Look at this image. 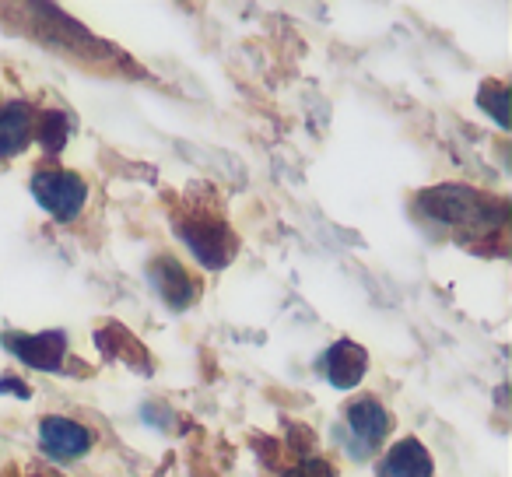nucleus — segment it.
<instances>
[{"mask_svg": "<svg viewBox=\"0 0 512 477\" xmlns=\"http://www.w3.org/2000/svg\"><path fill=\"white\" fill-rule=\"evenodd\" d=\"M281 477H334V470L323 460H306V463H299V467H288V474H281Z\"/></svg>", "mask_w": 512, "mask_h": 477, "instance_id": "nucleus-11", "label": "nucleus"}, {"mask_svg": "<svg viewBox=\"0 0 512 477\" xmlns=\"http://www.w3.org/2000/svg\"><path fill=\"white\" fill-rule=\"evenodd\" d=\"M432 453L418 439H400L379 463V477H432Z\"/></svg>", "mask_w": 512, "mask_h": 477, "instance_id": "nucleus-7", "label": "nucleus"}, {"mask_svg": "<svg viewBox=\"0 0 512 477\" xmlns=\"http://www.w3.org/2000/svg\"><path fill=\"white\" fill-rule=\"evenodd\" d=\"M92 442H95V435L71 418H43V425H39V446L60 463L85 456L88 449H92Z\"/></svg>", "mask_w": 512, "mask_h": 477, "instance_id": "nucleus-4", "label": "nucleus"}, {"mask_svg": "<svg viewBox=\"0 0 512 477\" xmlns=\"http://www.w3.org/2000/svg\"><path fill=\"white\" fill-rule=\"evenodd\" d=\"M179 235H183V243L190 246L193 257H197L204 267H211V271H221V267L235 257V235L214 218L183 221V225H179Z\"/></svg>", "mask_w": 512, "mask_h": 477, "instance_id": "nucleus-2", "label": "nucleus"}, {"mask_svg": "<svg viewBox=\"0 0 512 477\" xmlns=\"http://www.w3.org/2000/svg\"><path fill=\"white\" fill-rule=\"evenodd\" d=\"M36 134V113L25 102H4L0 106V158L18 155Z\"/></svg>", "mask_w": 512, "mask_h": 477, "instance_id": "nucleus-8", "label": "nucleus"}, {"mask_svg": "<svg viewBox=\"0 0 512 477\" xmlns=\"http://www.w3.org/2000/svg\"><path fill=\"white\" fill-rule=\"evenodd\" d=\"M348 428H351V453L369 456L390 435V414H386V407L376 397H362L348 407Z\"/></svg>", "mask_w": 512, "mask_h": 477, "instance_id": "nucleus-3", "label": "nucleus"}, {"mask_svg": "<svg viewBox=\"0 0 512 477\" xmlns=\"http://www.w3.org/2000/svg\"><path fill=\"white\" fill-rule=\"evenodd\" d=\"M4 348H11L25 365L36 369H60L67 355V337L60 330H46V334H4Z\"/></svg>", "mask_w": 512, "mask_h": 477, "instance_id": "nucleus-5", "label": "nucleus"}, {"mask_svg": "<svg viewBox=\"0 0 512 477\" xmlns=\"http://www.w3.org/2000/svg\"><path fill=\"white\" fill-rule=\"evenodd\" d=\"M32 193L57 221H74L88 200V186L71 169H43L32 176Z\"/></svg>", "mask_w": 512, "mask_h": 477, "instance_id": "nucleus-1", "label": "nucleus"}, {"mask_svg": "<svg viewBox=\"0 0 512 477\" xmlns=\"http://www.w3.org/2000/svg\"><path fill=\"white\" fill-rule=\"evenodd\" d=\"M365 369H369V355L351 341H337L334 348L327 351V358H323V372H327V379L337 386V390L358 386L365 376Z\"/></svg>", "mask_w": 512, "mask_h": 477, "instance_id": "nucleus-6", "label": "nucleus"}, {"mask_svg": "<svg viewBox=\"0 0 512 477\" xmlns=\"http://www.w3.org/2000/svg\"><path fill=\"white\" fill-rule=\"evenodd\" d=\"M505 99H509L505 85H484L481 88V106L491 109V113H495V120L502 123V127H509V116H505Z\"/></svg>", "mask_w": 512, "mask_h": 477, "instance_id": "nucleus-10", "label": "nucleus"}, {"mask_svg": "<svg viewBox=\"0 0 512 477\" xmlns=\"http://www.w3.org/2000/svg\"><path fill=\"white\" fill-rule=\"evenodd\" d=\"M32 137H39L46 151H60V148H64V141H67V123H64V116H60V113L36 116V134H32Z\"/></svg>", "mask_w": 512, "mask_h": 477, "instance_id": "nucleus-9", "label": "nucleus"}]
</instances>
